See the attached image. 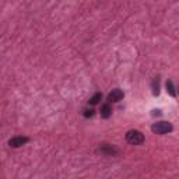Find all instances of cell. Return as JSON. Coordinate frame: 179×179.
<instances>
[{"label": "cell", "instance_id": "4", "mask_svg": "<svg viewBox=\"0 0 179 179\" xmlns=\"http://www.w3.org/2000/svg\"><path fill=\"white\" fill-rule=\"evenodd\" d=\"M100 153L101 154H105V156H116L119 153L118 148H115L111 144H104L100 147Z\"/></svg>", "mask_w": 179, "mask_h": 179}, {"label": "cell", "instance_id": "5", "mask_svg": "<svg viewBox=\"0 0 179 179\" xmlns=\"http://www.w3.org/2000/svg\"><path fill=\"white\" fill-rule=\"evenodd\" d=\"M123 91H120V90H112V92L108 95V101L109 102H119V101L123 98Z\"/></svg>", "mask_w": 179, "mask_h": 179}, {"label": "cell", "instance_id": "7", "mask_svg": "<svg viewBox=\"0 0 179 179\" xmlns=\"http://www.w3.org/2000/svg\"><path fill=\"white\" fill-rule=\"evenodd\" d=\"M101 100H102V94H101V92H97V94H94L91 98H90V104H91V105H97Z\"/></svg>", "mask_w": 179, "mask_h": 179}, {"label": "cell", "instance_id": "9", "mask_svg": "<svg viewBox=\"0 0 179 179\" xmlns=\"http://www.w3.org/2000/svg\"><path fill=\"white\" fill-rule=\"evenodd\" d=\"M153 92H154V95H158L160 94V84H158V79L157 80H154V83H153Z\"/></svg>", "mask_w": 179, "mask_h": 179}, {"label": "cell", "instance_id": "10", "mask_svg": "<svg viewBox=\"0 0 179 179\" xmlns=\"http://www.w3.org/2000/svg\"><path fill=\"white\" fill-rule=\"evenodd\" d=\"M94 109H84V116L85 118H92L94 116Z\"/></svg>", "mask_w": 179, "mask_h": 179}, {"label": "cell", "instance_id": "6", "mask_svg": "<svg viewBox=\"0 0 179 179\" xmlns=\"http://www.w3.org/2000/svg\"><path fill=\"white\" fill-rule=\"evenodd\" d=\"M111 115H112V108L109 106V104H105V105L101 106V116L104 119H108Z\"/></svg>", "mask_w": 179, "mask_h": 179}, {"label": "cell", "instance_id": "1", "mask_svg": "<svg viewBox=\"0 0 179 179\" xmlns=\"http://www.w3.org/2000/svg\"><path fill=\"white\" fill-rule=\"evenodd\" d=\"M126 140L127 143H130L133 146L141 144V143H144V134L139 132V130H129L126 133Z\"/></svg>", "mask_w": 179, "mask_h": 179}, {"label": "cell", "instance_id": "2", "mask_svg": "<svg viewBox=\"0 0 179 179\" xmlns=\"http://www.w3.org/2000/svg\"><path fill=\"white\" fill-rule=\"evenodd\" d=\"M172 125L169 122H157L151 126V130H153L156 134H165V133H169L172 132Z\"/></svg>", "mask_w": 179, "mask_h": 179}, {"label": "cell", "instance_id": "8", "mask_svg": "<svg viewBox=\"0 0 179 179\" xmlns=\"http://www.w3.org/2000/svg\"><path fill=\"white\" fill-rule=\"evenodd\" d=\"M166 91L169 92V95H171V97H176V92H175L174 83H172L171 80H168V81H166Z\"/></svg>", "mask_w": 179, "mask_h": 179}, {"label": "cell", "instance_id": "3", "mask_svg": "<svg viewBox=\"0 0 179 179\" xmlns=\"http://www.w3.org/2000/svg\"><path fill=\"white\" fill-rule=\"evenodd\" d=\"M28 141H29L28 137L18 136V137H13V139H11L10 141H8V146H10V147L17 148V147H21V146H24L25 143H28Z\"/></svg>", "mask_w": 179, "mask_h": 179}]
</instances>
